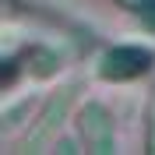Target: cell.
Segmentation results:
<instances>
[{
	"label": "cell",
	"mask_w": 155,
	"mask_h": 155,
	"mask_svg": "<svg viewBox=\"0 0 155 155\" xmlns=\"http://www.w3.org/2000/svg\"><path fill=\"white\" fill-rule=\"evenodd\" d=\"M152 60H155V53L148 46H116V49L106 53L99 74L113 78V81H124V78H134V74H141V71H148Z\"/></svg>",
	"instance_id": "1"
},
{
	"label": "cell",
	"mask_w": 155,
	"mask_h": 155,
	"mask_svg": "<svg viewBox=\"0 0 155 155\" xmlns=\"http://www.w3.org/2000/svg\"><path fill=\"white\" fill-rule=\"evenodd\" d=\"M81 130L88 134V141L95 145V152H113V130L106 124V113L102 106H88L81 113Z\"/></svg>",
	"instance_id": "2"
},
{
	"label": "cell",
	"mask_w": 155,
	"mask_h": 155,
	"mask_svg": "<svg viewBox=\"0 0 155 155\" xmlns=\"http://www.w3.org/2000/svg\"><path fill=\"white\" fill-rule=\"evenodd\" d=\"M130 4V11H145V14H155V0H124Z\"/></svg>",
	"instance_id": "3"
}]
</instances>
